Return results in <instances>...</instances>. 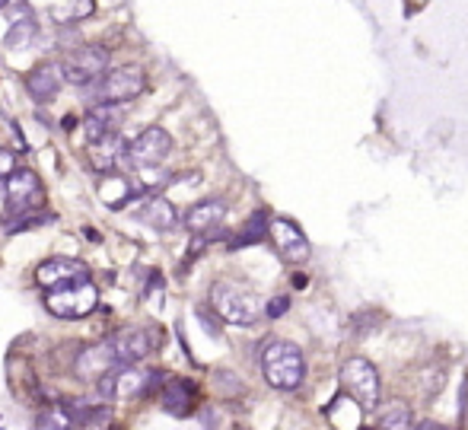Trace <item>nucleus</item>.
Instances as JSON below:
<instances>
[{"instance_id": "f257e3e1", "label": "nucleus", "mask_w": 468, "mask_h": 430, "mask_svg": "<svg viewBox=\"0 0 468 430\" xmlns=\"http://www.w3.org/2000/svg\"><path fill=\"white\" fill-rule=\"evenodd\" d=\"M262 374L271 389L294 393L307 380V357L294 342H268L262 351Z\"/></svg>"}, {"instance_id": "f03ea898", "label": "nucleus", "mask_w": 468, "mask_h": 430, "mask_svg": "<svg viewBox=\"0 0 468 430\" xmlns=\"http://www.w3.org/2000/svg\"><path fill=\"white\" fill-rule=\"evenodd\" d=\"M211 306L224 322L233 325H255L262 319L265 306L249 287L233 284V281H217L211 287Z\"/></svg>"}, {"instance_id": "7ed1b4c3", "label": "nucleus", "mask_w": 468, "mask_h": 430, "mask_svg": "<svg viewBox=\"0 0 468 430\" xmlns=\"http://www.w3.org/2000/svg\"><path fill=\"white\" fill-rule=\"evenodd\" d=\"M341 389L363 408V412H373L380 405V370L367 361V357H348L341 363Z\"/></svg>"}, {"instance_id": "20e7f679", "label": "nucleus", "mask_w": 468, "mask_h": 430, "mask_svg": "<svg viewBox=\"0 0 468 430\" xmlns=\"http://www.w3.org/2000/svg\"><path fill=\"white\" fill-rule=\"evenodd\" d=\"M109 48L106 45H83L74 48L61 61L64 80L74 83V87H89V83H99L109 74Z\"/></svg>"}, {"instance_id": "39448f33", "label": "nucleus", "mask_w": 468, "mask_h": 430, "mask_svg": "<svg viewBox=\"0 0 468 430\" xmlns=\"http://www.w3.org/2000/svg\"><path fill=\"white\" fill-rule=\"evenodd\" d=\"M153 386H156V374L138 367V363H121V367H115L112 374H106L99 380V393L115 402L138 399V395L151 393Z\"/></svg>"}, {"instance_id": "423d86ee", "label": "nucleus", "mask_w": 468, "mask_h": 430, "mask_svg": "<svg viewBox=\"0 0 468 430\" xmlns=\"http://www.w3.org/2000/svg\"><path fill=\"white\" fill-rule=\"evenodd\" d=\"M147 89V77L140 67H115L96 83V102L99 106H121V102L138 99Z\"/></svg>"}, {"instance_id": "0eeeda50", "label": "nucleus", "mask_w": 468, "mask_h": 430, "mask_svg": "<svg viewBox=\"0 0 468 430\" xmlns=\"http://www.w3.org/2000/svg\"><path fill=\"white\" fill-rule=\"evenodd\" d=\"M99 306V291L96 284L83 281V284H74V287H64V291H51L45 297V310L57 319H83Z\"/></svg>"}, {"instance_id": "6e6552de", "label": "nucleus", "mask_w": 468, "mask_h": 430, "mask_svg": "<svg viewBox=\"0 0 468 430\" xmlns=\"http://www.w3.org/2000/svg\"><path fill=\"white\" fill-rule=\"evenodd\" d=\"M109 342L119 354V363H140L160 348V332L147 325H125L115 335H109Z\"/></svg>"}, {"instance_id": "1a4fd4ad", "label": "nucleus", "mask_w": 468, "mask_h": 430, "mask_svg": "<svg viewBox=\"0 0 468 430\" xmlns=\"http://www.w3.org/2000/svg\"><path fill=\"white\" fill-rule=\"evenodd\" d=\"M172 153V138L162 128H147L128 144V163L138 169H153Z\"/></svg>"}, {"instance_id": "9d476101", "label": "nucleus", "mask_w": 468, "mask_h": 430, "mask_svg": "<svg viewBox=\"0 0 468 430\" xmlns=\"http://www.w3.org/2000/svg\"><path fill=\"white\" fill-rule=\"evenodd\" d=\"M36 281L45 291H64V287H74L89 281V268L80 259H48L36 268Z\"/></svg>"}, {"instance_id": "9b49d317", "label": "nucleus", "mask_w": 468, "mask_h": 430, "mask_svg": "<svg viewBox=\"0 0 468 430\" xmlns=\"http://www.w3.org/2000/svg\"><path fill=\"white\" fill-rule=\"evenodd\" d=\"M115 367H121V363H119V354H115V348H112L109 338L99 344L83 348L74 361V374H77V380H83V383H99L102 376L112 374Z\"/></svg>"}, {"instance_id": "f8f14e48", "label": "nucleus", "mask_w": 468, "mask_h": 430, "mask_svg": "<svg viewBox=\"0 0 468 430\" xmlns=\"http://www.w3.org/2000/svg\"><path fill=\"white\" fill-rule=\"evenodd\" d=\"M271 240H275L277 252H281V259L287 261V265H303L312 252L309 240L303 236V230L296 227L294 220H287V217L271 220Z\"/></svg>"}, {"instance_id": "ddd939ff", "label": "nucleus", "mask_w": 468, "mask_h": 430, "mask_svg": "<svg viewBox=\"0 0 468 430\" xmlns=\"http://www.w3.org/2000/svg\"><path fill=\"white\" fill-rule=\"evenodd\" d=\"M6 201H10V210L13 214H29L42 204L45 191H42V182L32 169H16L6 182Z\"/></svg>"}, {"instance_id": "4468645a", "label": "nucleus", "mask_w": 468, "mask_h": 430, "mask_svg": "<svg viewBox=\"0 0 468 430\" xmlns=\"http://www.w3.org/2000/svg\"><path fill=\"white\" fill-rule=\"evenodd\" d=\"M224 217H226V201H220V198H207V201H198L185 214V230L194 236L211 233L213 227L224 223Z\"/></svg>"}, {"instance_id": "2eb2a0df", "label": "nucleus", "mask_w": 468, "mask_h": 430, "mask_svg": "<svg viewBox=\"0 0 468 430\" xmlns=\"http://www.w3.org/2000/svg\"><path fill=\"white\" fill-rule=\"evenodd\" d=\"M61 83H64V70L57 67V64H38V67L26 77V89H29V96L36 102L55 99Z\"/></svg>"}, {"instance_id": "dca6fc26", "label": "nucleus", "mask_w": 468, "mask_h": 430, "mask_svg": "<svg viewBox=\"0 0 468 430\" xmlns=\"http://www.w3.org/2000/svg\"><path fill=\"white\" fill-rule=\"evenodd\" d=\"M162 408L175 418H185L194 408V386L188 380H166V393H162Z\"/></svg>"}, {"instance_id": "f3484780", "label": "nucleus", "mask_w": 468, "mask_h": 430, "mask_svg": "<svg viewBox=\"0 0 468 430\" xmlns=\"http://www.w3.org/2000/svg\"><path fill=\"white\" fill-rule=\"evenodd\" d=\"M89 157H93V163L99 166V169H112L115 163H119L121 157H128V144L125 138H121L119 131L106 134L102 140H96V144H89Z\"/></svg>"}, {"instance_id": "a211bd4d", "label": "nucleus", "mask_w": 468, "mask_h": 430, "mask_svg": "<svg viewBox=\"0 0 468 430\" xmlns=\"http://www.w3.org/2000/svg\"><path fill=\"white\" fill-rule=\"evenodd\" d=\"M140 220H144L147 227L160 230V233H169V230L179 227V214H175V208L166 198H151V201L140 208Z\"/></svg>"}, {"instance_id": "6ab92c4d", "label": "nucleus", "mask_w": 468, "mask_h": 430, "mask_svg": "<svg viewBox=\"0 0 468 430\" xmlns=\"http://www.w3.org/2000/svg\"><path fill=\"white\" fill-rule=\"evenodd\" d=\"M112 121H115V108H109V106H99V108H93V112L87 115V138H89V144H96V140H102L106 134H112L115 128H112Z\"/></svg>"}, {"instance_id": "aec40b11", "label": "nucleus", "mask_w": 468, "mask_h": 430, "mask_svg": "<svg viewBox=\"0 0 468 430\" xmlns=\"http://www.w3.org/2000/svg\"><path fill=\"white\" fill-rule=\"evenodd\" d=\"M380 430H414L411 408H408L405 402H392V405L380 415Z\"/></svg>"}, {"instance_id": "412c9836", "label": "nucleus", "mask_w": 468, "mask_h": 430, "mask_svg": "<svg viewBox=\"0 0 468 430\" xmlns=\"http://www.w3.org/2000/svg\"><path fill=\"white\" fill-rule=\"evenodd\" d=\"M38 430H70L74 427V412L68 405H51L38 415Z\"/></svg>"}, {"instance_id": "4be33fe9", "label": "nucleus", "mask_w": 468, "mask_h": 430, "mask_svg": "<svg viewBox=\"0 0 468 430\" xmlns=\"http://www.w3.org/2000/svg\"><path fill=\"white\" fill-rule=\"evenodd\" d=\"M265 233H271V227H265V214H255L249 223H245L243 230H239V236L233 240V249L239 246H249V242H262Z\"/></svg>"}, {"instance_id": "5701e85b", "label": "nucleus", "mask_w": 468, "mask_h": 430, "mask_svg": "<svg viewBox=\"0 0 468 430\" xmlns=\"http://www.w3.org/2000/svg\"><path fill=\"white\" fill-rule=\"evenodd\" d=\"M32 32H36V23H32L29 16L23 19V23H19V19H13V26H10V32H6V45H10V48H23L26 42H29L32 38Z\"/></svg>"}, {"instance_id": "b1692460", "label": "nucleus", "mask_w": 468, "mask_h": 430, "mask_svg": "<svg viewBox=\"0 0 468 430\" xmlns=\"http://www.w3.org/2000/svg\"><path fill=\"white\" fill-rule=\"evenodd\" d=\"M48 217L45 214H16L10 223H6V233H16V230H32L38 227V223H45Z\"/></svg>"}, {"instance_id": "393cba45", "label": "nucleus", "mask_w": 468, "mask_h": 430, "mask_svg": "<svg viewBox=\"0 0 468 430\" xmlns=\"http://www.w3.org/2000/svg\"><path fill=\"white\" fill-rule=\"evenodd\" d=\"M13 172H16V153L6 150V147H0V189H6V182H10Z\"/></svg>"}, {"instance_id": "a878e982", "label": "nucleus", "mask_w": 468, "mask_h": 430, "mask_svg": "<svg viewBox=\"0 0 468 430\" xmlns=\"http://www.w3.org/2000/svg\"><path fill=\"white\" fill-rule=\"evenodd\" d=\"M287 310H290V300H287V297H275L268 306H265V316H271V319H281Z\"/></svg>"}, {"instance_id": "bb28decb", "label": "nucleus", "mask_w": 468, "mask_h": 430, "mask_svg": "<svg viewBox=\"0 0 468 430\" xmlns=\"http://www.w3.org/2000/svg\"><path fill=\"white\" fill-rule=\"evenodd\" d=\"M414 430H446V427H443V425H437V421H421V425L414 427Z\"/></svg>"}, {"instance_id": "cd10ccee", "label": "nucleus", "mask_w": 468, "mask_h": 430, "mask_svg": "<svg viewBox=\"0 0 468 430\" xmlns=\"http://www.w3.org/2000/svg\"><path fill=\"white\" fill-rule=\"evenodd\" d=\"M294 287H300L303 291V287H307V274H294Z\"/></svg>"}, {"instance_id": "c85d7f7f", "label": "nucleus", "mask_w": 468, "mask_h": 430, "mask_svg": "<svg viewBox=\"0 0 468 430\" xmlns=\"http://www.w3.org/2000/svg\"><path fill=\"white\" fill-rule=\"evenodd\" d=\"M6 4H10V0H0V10H4V6H6Z\"/></svg>"}]
</instances>
